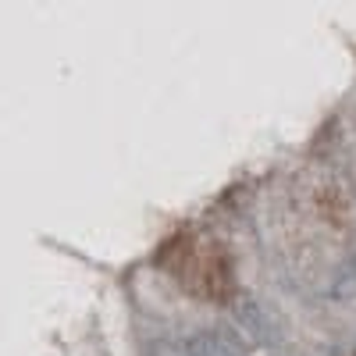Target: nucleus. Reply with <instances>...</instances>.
I'll return each mask as SVG.
<instances>
[{"label":"nucleus","mask_w":356,"mask_h":356,"mask_svg":"<svg viewBox=\"0 0 356 356\" xmlns=\"http://www.w3.org/2000/svg\"><path fill=\"white\" fill-rule=\"evenodd\" d=\"M186 353L189 356H239V342H235L228 332H221V328H211V332H200L189 342Z\"/></svg>","instance_id":"nucleus-1"}]
</instances>
